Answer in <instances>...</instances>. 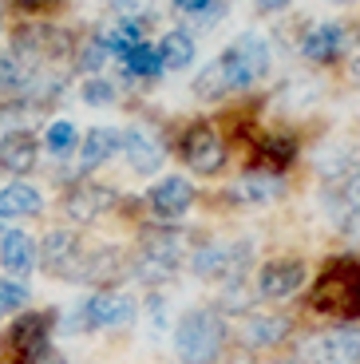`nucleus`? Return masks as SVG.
Wrapping results in <instances>:
<instances>
[{
	"label": "nucleus",
	"mask_w": 360,
	"mask_h": 364,
	"mask_svg": "<svg viewBox=\"0 0 360 364\" xmlns=\"http://www.w3.org/2000/svg\"><path fill=\"white\" fill-rule=\"evenodd\" d=\"M107 55H111V52H107V48H103V40L95 36V40H91V44H88V48H83V60H80V64H83V68H100L103 60H107Z\"/></svg>",
	"instance_id": "nucleus-29"
},
{
	"label": "nucleus",
	"mask_w": 360,
	"mask_h": 364,
	"mask_svg": "<svg viewBox=\"0 0 360 364\" xmlns=\"http://www.w3.org/2000/svg\"><path fill=\"white\" fill-rule=\"evenodd\" d=\"M344 48H349L344 24H317V28H309L305 40H301V55H305L309 64H333Z\"/></svg>",
	"instance_id": "nucleus-10"
},
{
	"label": "nucleus",
	"mask_w": 360,
	"mask_h": 364,
	"mask_svg": "<svg viewBox=\"0 0 360 364\" xmlns=\"http://www.w3.org/2000/svg\"><path fill=\"white\" fill-rule=\"evenodd\" d=\"M277 194H281V182H277V174H270V171H250L234 182L238 202H270V198H277Z\"/></svg>",
	"instance_id": "nucleus-18"
},
{
	"label": "nucleus",
	"mask_w": 360,
	"mask_h": 364,
	"mask_svg": "<svg viewBox=\"0 0 360 364\" xmlns=\"http://www.w3.org/2000/svg\"><path fill=\"white\" fill-rule=\"evenodd\" d=\"M313 313L337 321H360V262L356 257H333L321 269V277L313 282L309 293Z\"/></svg>",
	"instance_id": "nucleus-1"
},
{
	"label": "nucleus",
	"mask_w": 360,
	"mask_h": 364,
	"mask_svg": "<svg viewBox=\"0 0 360 364\" xmlns=\"http://www.w3.org/2000/svg\"><path fill=\"white\" fill-rule=\"evenodd\" d=\"M151 206L159 218L174 222L182 218L190 206H194V186H190L186 178H162L159 186H151Z\"/></svg>",
	"instance_id": "nucleus-11"
},
{
	"label": "nucleus",
	"mask_w": 360,
	"mask_h": 364,
	"mask_svg": "<svg viewBox=\"0 0 360 364\" xmlns=\"http://www.w3.org/2000/svg\"><path fill=\"white\" fill-rule=\"evenodd\" d=\"M123 64H127V72H131V75H159V72H162L159 48H151V44L131 48V52L123 55Z\"/></svg>",
	"instance_id": "nucleus-24"
},
{
	"label": "nucleus",
	"mask_w": 360,
	"mask_h": 364,
	"mask_svg": "<svg viewBox=\"0 0 360 364\" xmlns=\"http://www.w3.org/2000/svg\"><path fill=\"white\" fill-rule=\"evenodd\" d=\"M100 40H103V48H107L111 55H119V60H123V55L131 52V48L143 44V24H139V20H123V24L107 28V32H103Z\"/></svg>",
	"instance_id": "nucleus-23"
},
{
	"label": "nucleus",
	"mask_w": 360,
	"mask_h": 364,
	"mask_svg": "<svg viewBox=\"0 0 360 364\" xmlns=\"http://www.w3.org/2000/svg\"><path fill=\"white\" fill-rule=\"evenodd\" d=\"M139 313L135 297H127V293H115V289H103V293H91L83 301L80 309H75L72 325L68 328H119Z\"/></svg>",
	"instance_id": "nucleus-4"
},
{
	"label": "nucleus",
	"mask_w": 360,
	"mask_h": 364,
	"mask_svg": "<svg viewBox=\"0 0 360 364\" xmlns=\"http://www.w3.org/2000/svg\"><path fill=\"white\" fill-rule=\"evenodd\" d=\"M194 91H198V95H206V100H214V95H222V91H226V80H222V68H218V60L198 75V80H194Z\"/></svg>",
	"instance_id": "nucleus-26"
},
{
	"label": "nucleus",
	"mask_w": 360,
	"mask_h": 364,
	"mask_svg": "<svg viewBox=\"0 0 360 364\" xmlns=\"http://www.w3.org/2000/svg\"><path fill=\"white\" fill-rule=\"evenodd\" d=\"M179 12H190V16H202V12L214 9V0H171Z\"/></svg>",
	"instance_id": "nucleus-31"
},
{
	"label": "nucleus",
	"mask_w": 360,
	"mask_h": 364,
	"mask_svg": "<svg viewBox=\"0 0 360 364\" xmlns=\"http://www.w3.org/2000/svg\"><path fill=\"white\" fill-rule=\"evenodd\" d=\"M285 4H289V0H258V9H261V12H281Z\"/></svg>",
	"instance_id": "nucleus-33"
},
{
	"label": "nucleus",
	"mask_w": 360,
	"mask_h": 364,
	"mask_svg": "<svg viewBox=\"0 0 360 364\" xmlns=\"http://www.w3.org/2000/svg\"><path fill=\"white\" fill-rule=\"evenodd\" d=\"M40 214V194L24 182H12L0 191V218H32Z\"/></svg>",
	"instance_id": "nucleus-19"
},
{
	"label": "nucleus",
	"mask_w": 360,
	"mask_h": 364,
	"mask_svg": "<svg viewBox=\"0 0 360 364\" xmlns=\"http://www.w3.org/2000/svg\"><path fill=\"white\" fill-rule=\"evenodd\" d=\"M0 265L12 273V277H28L32 265H36V242L20 230L0 234Z\"/></svg>",
	"instance_id": "nucleus-13"
},
{
	"label": "nucleus",
	"mask_w": 360,
	"mask_h": 364,
	"mask_svg": "<svg viewBox=\"0 0 360 364\" xmlns=\"http://www.w3.org/2000/svg\"><path fill=\"white\" fill-rule=\"evenodd\" d=\"M305 360L309 364H360V328L341 325L313 337L305 345Z\"/></svg>",
	"instance_id": "nucleus-7"
},
{
	"label": "nucleus",
	"mask_w": 360,
	"mask_h": 364,
	"mask_svg": "<svg viewBox=\"0 0 360 364\" xmlns=\"http://www.w3.org/2000/svg\"><path fill=\"white\" fill-rule=\"evenodd\" d=\"M289 317H281V313H250L242 325V345L253 348V353H261V348H277L281 341L289 337Z\"/></svg>",
	"instance_id": "nucleus-9"
},
{
	"label": "nucleus",
	"mask_w": 360,
	"mask_h": 364,
	"mask_svg": "<svg viewBox=\"0 0 360 364\" xmlns=\"http://www.w3.org/2000/svg\"><path fill=\"white\" fill-rule=\"evenodd\" d=\"M111 202V194H103L100 186H75L72 194H68V214L72 218H80V222H91V218H100V210Z\"/></svg>",
	"instance_id": "nucleus-21"
},
{
	"label": "nucleus",
	"mask_w": 360,
	"mask_h": 364,
	"mask_svg": "<svg viewBox=\"0 0 360 364\" xmlns=\"http://www.w3.org/2000/svg\"><path fill=\"white\" fill-rule=\"evenodd\" d=\"M123 155H127V163H131V171H139V174H151L162 166V146L154 143L143 127L123 131Z\"/></svg>",
	"instance_id": "nucleus-14"
},
{
	"label": "nucleus",
	"mask_w": 360,
	"mask_h": 364,
	"mask_svg": "<svg viewBox=\"0 0 360 364\" xmlns=\"http://www.w3.org/2000/svg\"><path fill=\"white\" fill-rule=\"evenodd\" d=\"M273 364H285V360H273Z\"/></svg>",
	"instance_id": "nucleus-35"
},
{
	"label": "nucleus",
	"mask_w": 360,
	"mask_h": 364,
	"mask_svg": "<svg viewBox=\"0 0 360 364\" xmlns=\"http://www.w3.org/2000/svg\"><path fill=\"white\" fill-rule=\"evenodd\" d=\"M352 80L360 83V55H356V60H352Z\"/></svg>",
	"instance_id": "nucleus-34"
},
{
	"label": "nucleus",
	"mask_w": 360,
	"mask_h": 364,
	"mask_svg": "<svg viewBox=\"0 0 360 364\" xmlns=\"http://www.w3.org/2000/svg\"><path fill=\"white\" fill-rule=\"evenodd\" d=\"M337 202H341V218H337V222L349 226V230H360V171H356V166L344 174Z\"/></svg>",
	"instance_id": "nucleus-22"
},
{
	"label": "nucleus",
	"mask_w": 360,
	"mask_h": 364,
	"mask_svg": "<svg viewBox=\"0 0 360 364\" xmlns=\"http://www.w3.org/2000/svg\"><path fill=\"white\" fill-rule=\"evenodd\" d=\"M305 285V265L297 257H273L258 269V297L285 301Z\"/></svg>",
	"instance_id": "nucleus-8"
},
{
	"label": "nucleus",
	"mask_w": 360,
	"mask_h": 364,
	"mask_svg": "<svg viewBox=\"0 0 360 364\" xmlns=\"http://www.w3.org/2000/svg\"><path fill=\"white\" fill-rule=\"evenodd\" d=\"M111 4H115L127 20H135V16H147V12H151L154 0H111Z\"/></svg>",
	"instance_id": "nucleus-30"
},
{
	"label": "nucleus",
	"mask_w": 360,
	"mask_h": 364,
	"mask_svg": "<svg viewBox=\"0 0 360 364\" xmlns=\"http://www.w3.org/2000/svg\"><path fill=\"white\" fill-rule=\"evenodd\" d=\"M24 301H28V289L20 282H0V317L12 313V309H20Z\"/></svg>",
	"instance_id": "nucleus-28"
},
{
	"label": "nucleus",
	"mask_w": 360,
	"mask_h": 364,
	"mask_svg": "<svg viewBox=\"0 0 360 364\" xmlns=\"http://www.w3.org/2000/svg\"><path fill=\"white\" fill-rule=\"evenodd\" d=\"M44 269L60 273V277H75L80 269V242L68 230H55V234L44 237Z\"/></svg>",
	"instance_id": "nucleus-12"
},
{
	"label": "nucleus",
	"mask_w": 360,
	"mask_h": 364,
	"mask_svg": "<svg viewBox=\"0 0 360 364\" xmlns=\"http://www.w3.org/2000/svg\"><path fill=\"white\" fill-rule=\"evenodd\" d=\"M0 166L9 174H28L36 166V139L28 131H12L0 139Z\"/></svg>",
	"instance_id": "nucleus-15"
},
{
	"label": "nucleus",
	"mask_w": 360,
	"mask_h": 364,
	"mask_svg": "<svg viewBox=\"0 0 360 364\" xmlns=\"http://www.w3.org/2000/svg\"><path fill=\"white\" fill-rule=\"evenodd\" d=\"M159 60H162V72L171 68V72H182V68H190V60H194V36L190 32H166L159 44Z\"/></svg>",
	"instance_id": "nucleus-20"
},
{
	"label": "nucleus",
	"mask_w": 360,
	"mask_h": 364,
	"mask_svg": "<svg viewBox=\"0 0 360 364\" xmlns=\"http://www.w3.org/2000/svg\"><path fill=\"white\" fill-rule=\"evenodd\" d=\"M28 364H63V356L55 353V348H40V353L32 356V360H28Z\"/></svg>",
	"instance_id": "nucleus-32"
},
{
	"label": "nucleus",
	"mask_w": 360,
	"mask_h": 364,
	"mask_svg": "<svg viewBox=\"0 0 360 364\" xmlns=\"http://www.w3.org/2000/svg\"><path fill=\"white\" fill-rule=\"evenodd\" d=\"M83 100H88L91 107H103V103L115 100V83L111 80H88L83 83Z\"/></svg>",
	"instance_id": "nucleus-27"
},
{
	"label": "nucleus",
	"mask_w": 360,
	"mask_h": 364,
	"mask_svg": "<svg viewBox=\"0 0 360 364\" xmlns=\"http://www.w3.org/2000/svg\"><path fill=\"white\" fill-rule=\"evenodd\" d=\"M226 345V325L214 309H190L174 325V353L182 364H214Z\"/></svg>",
	"instance_id": "nucleus-2"
},
{
	"label": "nucleus",
	"mask_w": 360,
	"mask_h": 364,
	"mask_svg": "<svg viewBox=\"0 0 360 364\" xmlns=\"http://www.w3.org/2000/svg\"><path fill=\"white\" fill-rule=\"evenodd\" d=\"M9 348L20 356H32L40 353V348H48V317H40V313H32V317H20L16 325H12L9 333Z\"/></svg>",
	"instance_id": "nucleus-16"
},
{
	"label": "nucleus",
	"mask_w": 360,
	"mask_h": 364,
	"mask_svg": "<svg viewBox=\"0 0 360 364\" xmlns=\"http://www.w3.org/2000/svg\"><path fill=\"white\" fill-rule=\"evenodd\" d=\"M179 155L186 159L190 171H198V174H218L226 166V146L214 135V127H206V123H194V127L182 131Z\"/></svg>",
	"instance_id": "nucleus-6"
},
{
	"label": "nucleus",
	"mask_w": 360,
	"mask_h": 364,
	"mask_svg": "<svg viewBox=\"0 0 360 364\" xmlns=\"http://www.w3.org/2000/svg\"><path fill=\"white\" fill-rule=\"evenodd\" d=\"M270 64H273V48L265 36L258 32H245L238 36L234 44L218 55V68H222V80H226V91H242V87H253L270 75Z\"/></svg>",
	"instance_id": "nucleus-3"
},
{
	"label": "nucleus",
	"mask_w": 360,
	"mask_h": 364,
	"mask_svg": "<svg viewBox=\"0 0 360 364\" xmlns=\"http://www.w3.org/2000/svg\"><path fill=\"white\" fill-rule=\"evenodd\" d=\"M250 265V246L245 242H214L194 254V273L206 282H242Z\"/></svg>",
	"instance_id": "nucleus-5"
},
{
	"label": "nucleus",
	"mask_w": 360,
	"mask_h": 364,
	"mask_svg": "<svg viewBox=\"0 0 360 364\" xmlns=\"http://www.w3.org/2000/svg\"><path fill=\"white\" fill-rule=\"evenodd\" d=\"M48 151L52 155H68V151H75V123H52L44 135Z\"/></svg>",
	"instance_id": "nucleus-25"
},
{
	"label": "nucleus",
	"mask_w": 360,
	"mask_h": 364,
	"mask_svg": "<svg viewBox=\"0 0 360 364\" xmlns=\"http://www.w3.org/2000/svg\"><path fill=\"white\" fill-rule=\"evenodd\" d=\"M111 155H123V131H111V127L88 131V139H83V146H80V163L100 166V163H107Z\"/></svg>",
	"instance_id": "nucleus-17"
}]
</instances>
